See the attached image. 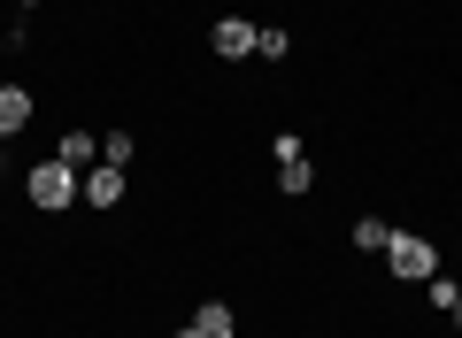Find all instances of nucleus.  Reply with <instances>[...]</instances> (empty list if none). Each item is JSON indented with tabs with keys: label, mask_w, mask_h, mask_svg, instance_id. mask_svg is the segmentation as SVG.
Listing matches in <instances>:
<instances>
[{
	"label": "nucleus",
	"mask_w": 462,
	"mask_h": 338,
	"mask_svg": "<svg viewBox=\"0 0 462 338\" xmlns=\"http://www.w3.org/2000/svg\"><path fill=\"white\" fill-rule=\"evenodd\" d=\"M193 331H200V338H231L239 323H231V307H224V300H208V307L193 315Z\"/></svg>",
	"instance_id": "0eeeda50"
},
{
	"label": "nucleus",
	"mask_w": 462,
	"mask_h": 338,
	"mask_svg": "<svg viewBox=\"0 0 462 338\" xmlns=\"http://www.w3.org/2000/svg\"><path fill=\"white\" fill-rule=\"evenodd\" d=\"M78 185H85V178L69 169L62 154H54V161H39V169H32V200H39L47 215H54V208H69V200H78Z\"/></svg>",
	"instance_id": "f03ea898"
},
{
	"label": "nucleus",
	"mask_w": 462,
	"mask_h": 338,
	"mask_svg": "<svg viewBox=\"0 0 462 338\" xmlns=\"http://www.w3.org/2000/svg\"><path fill=\"white\" fill-rule=\"evenodd\" d=\"M62 161H69V169H85V161H100L93 131H62Z\"/></svg>",
	"instance_id": "6e6552de"
},
{
	"label": "nucleus",
	"mask_w": 462,
	"mask_h": 338,
	"mask_svg": "<svg viewBox=\"0 0 462 338\" xmlns=\"http://www.w3.org/2000/svg\"><path fill=\"white\" fill-rule=\"evenodd\" d=\"M78 200H93V208H116V200H124V169H116V161H100V169H85Z\"/></svg>",
	"instance_id": "7ed1b4c3"
},
{
	"label": "nucleus",
	"mask_w": 462,
	"mask_h": 338,
	"mask_svg": "<svg viewBox=\"0 0 462 338\" xmlns=\"http://www.w3.org/2000/svg\"><path fill=\"white\" fill-rule=\"evenodd\" d=\"M385 261H393V277H409V285H431V277H439V246L416 239V231H393Z\"/></svg>",
	"instance_id": "f257e3e1"
},
{
	"label": "nucleus",
	"mask_w": 462,
	"mask_h": 338,
	"mask_svg": "<svg viewBox=\"0 0 462 338\" xmlns=\"http://www.w3.org/2000/svg\"><path fill=\"white\" fill-rule=\"evenodd\" d=\"M100 161H116V169H124V161H132V131H108V146H100Z\"/></svg>",
	"instance_id": "9b49d317"
},
{
	"label": "nucleus",
	"mask_w": 462,
	"mask_h": 338,
	"mask_svg": "<svg viewBox=\"0 0 462 338\" xmlns=\"http://www.w3.org/2000/svg\"><path fill=\"white\" fill-rule=\"evenodd\" d=\"M385 246H393V224L363 215V224H355V254H385Z\"/></svg>",
	"instance_id": "423d86ee"
},
{
	"label": "nucleus",
	"mask_w": 462,
	"mask_h": 338,
	"mask_svg": "<svg viewBox=\"0 0 462 338\" xmlns=\"http://www.w3.org/2000/svg\"><path fill=\"white\" fill-rule=\"evenodd\" d=\"M309 178H316V169H309V154L278 161V185H285V193H309Z\"/></svg>",
	"instance_id": "1a4fd4ad"
},
{
	"label": "nucleus",
	"mask_w": 462,
	"mask_h": 338,
	"mask_svg": "<svg viewBox=\"0 0 462 338\" xmlns=\"http://www.w3.org/2000/svg\"><path fill=\"white\" fill-rule=\"evenodd\" d=\"M208 47L224 54V62H239V54H254V23H247V16H224V23L208 32Z\"/></svg>",
	"instance_id": "20e7f679"
},
{
	"label": "nucleus",
	"mask_w": 462,
	"mask_h": 338,
	"mask_svg": "<svg viewBox=\"0 0 462 338\" xmlns=\"http://www.w3.org/2000/svg\"><path fill=\"white\" fill-rule=\"evenodd\" d=\"M23 123H32V93H23V85H0V139L23 131Z\"/></svg>",
	"instance_id": "39448f33"
},
{
	"label": "nucleus",
	"mask_w": 462,
	"mask_h": 338,
	"mask_svg": "<svg viewBox=\"0 0 462 338\" xmlns=\"http://www.w3.org/2000/svg\"><path fill=\"white\" fill-rule=\"evenodd\" d=\"M170 338H200V331H193V323H185V331H170Z\"/></svg>",
	"instance_id": "ddd939ff"
},
{
	"label": "nucleus",
	"mask_w": 462,
	"mask_h": 338,
	"mask_svg": "<svg viewBox=\"0 0 462 338\" xmlns=\"http://www.w3.org/2000/svg\"><path fill=\"white\" fill-rule=\"evenodd\" d=\"M254 54H270V62H285V54H293V39H285V32H254Z\"/></svg>",
	"instance_id": "9d476101"
},
{
	"label": "nucleus",
	"mask_w": 462,
	"mask_h": 338,
	"mask_svg": "<svg viewBox=\"0 0 462 338\" xmlns=\"http://www.w3.org/2000/svg\"><path fill=\"white\" fill-rule=\"evenodd\" d=\"M424 300H431V307H455V300H462V285H447V277H431V285H424Z\"/></svg>",
	"instance_id": "f8f14e48"
},
{
	"label": "nucleus",
	"mask_w": 462,
	"mask_h": 338,
	"mask_svg": "<svg viewBox=\"0 0 462 338\" xmlns=\"http://www.w3.org/2000/svg\"><path fill=\"white\" fill-rule=\"evenodd\" d=\"M447 315H455V323H462V300H455V307H447Z\"/></svg>",
	"instance_id": "4468645a"
}]
</instances>
